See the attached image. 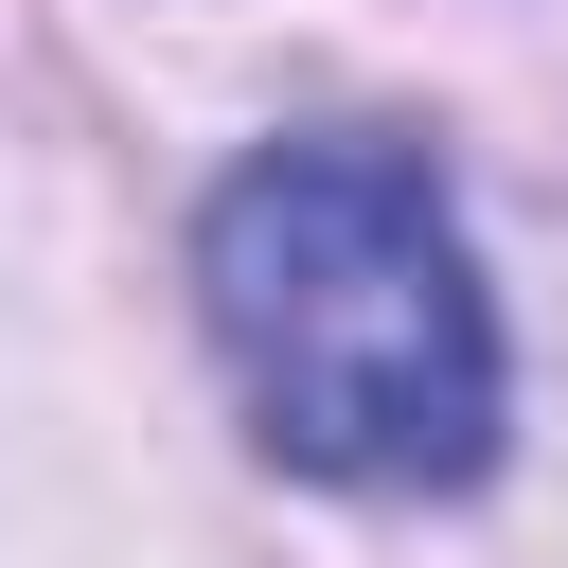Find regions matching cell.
Returning <instances> with one entry per match:
<instances>
[{
    "label": "cell",
    "mask_w": 568,
    "mask_h": 568,
    "mask_svg": "<svg viewBox=\"0 0 568 568\" xmlns=\"http://www.w3.org/2000/svg\"><path fill=\"white\" fill-rule=\"evenodd\" d=\"M195 320L266 426V462L355 497H462L497 462V302L462 248V195L408 142H266L195 213Z\"/></svg>",
    "instance_id": "cell-1"
}]
</instances>
